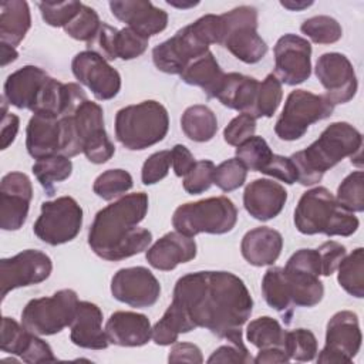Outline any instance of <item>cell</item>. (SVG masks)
I'll return each instance as SVG.
<instances>
[{"label": "cell", "instance_id": "obj_1", "mask_svg": "<svg viewBox=\"0 0 364 364\" xmlns=\"http://www.w3.org/2000/svg\"><path fill=\"white\" fill-rule=\"evenodd\" d=\"M172 301L178 303L195 328L202 327L219 338L246 348L242 326L253 310L245 282L230 272L202 270L178 279Z\"/></svg>", "mask_w": 364, "mask_h": 364}, {"label": "cell", "instance_id": "obj_2", "mask_svg": "<svg viewBox=\"0 0 364 364\" xmlns=\"http://www.w3.org/2000/svg\"><path fill=\"white\" fill-rule=\"evenodd\" d=\"M148 203L145 192H135L98 210L88 230L91 250L109 262H119L144 252L152 242V233L138 225L148 212Z\"/></svg>", "mask_w": 364, "mask_h": 364}, {"label": "cell", "instance_id": "obj_3", "mask_svg": "<svg viewBox=\"0 0 364 364\" xmlns=\"http://www.w3.org/2000/svg\"><path fill=\"white\" fill-rule=\"evenodd\" d=\"M361 145L363 136L351 124H330L313 144L290 156L297 169V182L303 186L320 182L323 175L344 158L350 156L353 161L355 155L360 156Z\"/></svg>", "mask_w": 364, "mask_h": 364}, {"label": "cell", "instance_id": "obj_4", "mask_svg": "<svg viewBox=\"0 0 364 364\" xmlns=\"http://www.w3.org/2000/svg\"><path fill=\"white\" fill-rule=\"evenodd\" d=\"M360 225L354 212L341 206L324 186L306 191L294 209V226L303 235L351 236Z\"/></svg>", "mask_w": 364, "mask_h": 364}, {"label": "cell", "instance_id": "obj_5", "mask_svg": "<svg viewBox=\"0 0 364 364\" xmlns=\"http://www.w3.org/2000/svg\"><path fill=\"white\" fill-rule=\"evenodd\" d=\"M168 129V111L155 100L124 107L115 115V136L129 151H142L161 142Z\"/></svg>", "mask_w": 364, "mask_h": 364}, {"label": "cell", "instance_id": "obj_6", "mask_svg": "<svg viewBox=\"0 0 364 364\" xmlns=\"http://www.w3.org/2000/svg\"><path fill=\"white\" fill-rule=\"evenodd\" d=\"M237 222V209L226 196H212L178 206L172 216L176 232L193 237L199 233L223 235Z\"/></svg>", "mask_w": 364, "mask_h": 364}, {"label": "cell", "instance_id": "obj_7", "mask_svg": "<svg viewBox=\"0 0 364 364\" xmlns=\"http://www.w3.org/2000/svg\"><path fill=\"white\" fill-rule=\"evenodd\" d=\"M222 41L230 54L245 64L259 63L267 53L266 41L257 33V10L253 6H239L220 14Z\"/></svg>", "mask_w": 364, "mask_h": 364}, {"label": "cell", "instance_id": "obj_8", "mask_svg": "<svg viewBox=\"0 0 364 364\" xmlns=\"http://www.w3.org/2000/svg\"><path fill=\"white\" fill-rule=\"evenodd\" d=\"M333 111L334 104L326 95L294 90L286 98L274 132L282 141H296L307 132L311 124L331 117Z\"/></svg>", "mask_w": 364, "mask_h": 364}, {"label": "cell", "instance_id": "obj_9", "mask_svg": "<svg viewBox=\"0 0 364 364\" xmlns=\"http://www.w3.org/2000/svg\"><path fill=\"white\" fill-rule=\"evenodd\" d=\"M78 296L71 289H63L53 296L30 300L21 311V324L37 336H53L71 326Z\"/></svg>", "mask_w": 364, "mask_h": 364}, {"label": "cell", "instance_id": "obj_10", "mask_svg": "<svg viewBox=\"0 0 364 364\" xmlns=\"http://www.w3.org/2000/svg\"><path fill=\"white\" fill-rule=\"evenodd\" d=\"M82 226V208L71 196H60L41 203L33 232L50 246L64 245L77 237Z\"/></svg>", "mask_w": 364, "mask_h": 364}, {"label": "cell", "instance_id": "obj_11", "mask_svg": "<svg viewBox=\"0 0 364 364\" xmlns=\"http://www.w3.org/2000/svg\"><path fill=\"white\" fill-rule=\"evenodd\" d=\"M291 304L299 307H314L324 296L320 280L321 264L316 249H300L294 252L283 267Z\"/></svg>", "mask_w": 364, "mask_h": 364}, {"label": "cell", "instance_id": "obj_12", "mask_svg": "<svg viewBox=\"0 0 364 364\" xmlns=\"http://www.w3.org/2000/svg\"><path fill=\"white\" fill-rule=\"evenodd\" d=\"M73 124L82 154L92 164H104L115 154V146L104 127V111L94 101H84L73 114Z\"/></svg>", "mask_w": 364, "mask_h": 364}, {"label": "cell", "instance_id": "obj_13", "mask_svg": "<svg viewBox=\"0 0 364 364\" xmlns=\"http://www.w3.org/2000/svg\"><path fill=\"white\" fill-rule=\"evenodd\" d=\"M361 330L354 311L341 310L331 316L326 328V344L317 357L321 364H348L361 347Z\"/></svg>", "mask_w": 364, "mask_h": 364}, {"label": "cell", "instance_id": "obj_14", "mask_svg": "<svg viewBox=\"0 0 364 364\" xmlns=\"http://www.w3.org/2000/svg\"><path fill=\"white\" fill-rule=\"evenodd\" d=\"M53 262L48 255L36 249L23 250L13 257L0 260V287L1 301L18 287L38 284L50 277Z\"/></svg>", "mask_w": 364, "mask_h": 364}, {"label": "cell", "instance_id": "obj_15", "mask_svg": "<svg viewBox=\"0 0 364 364\" xmlns=\"http://www.w3.org/2000/svg\"><path fill=\"white\" fill-rule=\"evenodd\" d=\"M208 51L209 46L199 37L192 24H188L154 47L152 61L162 73L181 74L192 60Z\"/></svg>", "mask_w": 364, "mask_h": 364}, {"label": "cell", "instance_id": "obj_16", "mask_svg": "<svg viewBox=\"0 0 364 364\" xmlns=\"http://www.w3.org/2000/svg\"><path fill=\"white\" fill-rule=\"evenodd\" d=\"M71 71L98 101L112 100L121 90L119 73L94 51L85 50L75 54L71 61Z\"/></svg>", "mask_w": 364, "mask_h": 364}, {"label": "cell", "instance_id": "obj_17", "mask_svg": "<svg viewBox=\"0 0 364 364\" xmlns=\"http://www.w3.org/2000/svg\"><path fill=\"white\" fill-rule=\"evenodd\" d=\"M114 299L131 307L146 309L161 296V284L154 273L144 266L119 269L111 279Z\"/></svg>", "mask_w": 364, "mask_h": 364}, {"label": "cell", "instance_id": "obj_18", "mask_svg": "<svg viewBox=\"0 0 364 364\" xmlns=\"http://www.w3.org/2000/svg\"><path fill=\"white\" fill-rule=\"evenodd\" d=\"M274 75L280 82L297 85L311 74V46L297 34L282 36L274 46Z\"/></svg>", "mask_w": 364, "mask_h": 364}, {"label": "cell", "instance_id": "obj_19", "mask_svg": "<svg viewBox=\"0 0 364 364\" xmlns=\"http://www.w3.org/2000/svg\"><path fill=\"white\" fill-rule=\"evenodd\" d=\"M316 77L326 90V97L336 104L351 101L357 92V75L351 61L341 53H324L316 63Z\"/></svg>", "mask_w": 364, "mask_h": 364}, {"label": "cell", "instance_id": "obj_20", "mask_svg": "<svg viewBox=\"0 0 364 364\" xmlns=\"http://www.w3.org/2000/svg\"><path fill=\"white\" fill-rule=\"evenodd\" d=\"M33 186L23 172H9L0 182V228L18 230L27 220Z\"/></svg>", "mask_w": 364, "mask_h": 364}, {"label": "cell", "instance_id": "obj_21", "mask_svg": "<svg viewBox=\"0 0 364 364\" xmlns=\"http://www.w3.org/2000/svg\"><path fill=\"white\" fill-rule=\"evenodd\" d=\"M114 17L129 28L149 38L164 31L168 26V13L145 0H114L109 1Z\"/></svg>", "mask_w": 364, "mask_h": 364}, {"label": "cell", "instance_id": "obj_22", "mask_svg": "<svg viewBox=\"0 0 364 364\" xmlns=\"http://www.w3.org/2000/svg\"><path fill=\"white\" fill-rule=\"evenodd\" d=\"M286 200L287 191L273 179H255L243 192V206L246 212L262 222L276 218L283 210Z\"/></svg>", "mask_w": 364, "mask_h": 364}, {"label": "cell", "instance_id": "obj_23", "mask_svg": "<svg viewBox=\"0 0 364 364\" xmlns=\"http://www.w3.org/2000/svg\"><path fill=\"white\" fill-rule=\"evenodd\" d=\"M48 77L40 67L24 65L7 77L3 87V98L16 108L33 112Z\"/></svg>", "mask_w": 364, "mask_h": 364}, {"label": "cell", "instance_id": "obj_24", "mask_svg": "<svg viewBox=\"0 0 364 364\" xmlns=\"http://www.w3.org/2000/svg\"><path fill=\"white\" fill-rule=\"evenodd\" d=\"M196 242L193 237L185 236L179 232H169L159 237L148 250V263L158 270L169 272L178 264L191 262L196 257Z\"/></svg>", "mask_w": 364, "mask_h": 364}, {"label": "cell", "instance_id": "obj_25", "mask_svg": "<svg viewBox=\"0 0 364 364\" xmlns=\"http://www.w3.org/2000/svg\"><path fill=\"white\" fill-rule=\"evenodd\" d=\"M70 328V338L77 347L104 350L109 346L105 328L102 330V311L95 303L78 301Z\"/></svg>", "mask_w": 364, "mask_h": 364}, {"label": "cell", "instance_id": "obj_26", "mask_svg": "<svg viewBox=\"0 0 364 364\" xmlns=\"http://www.w3.org/2000/svg\"><path fill=\"white\" fill-rule=\"evenodd\" d=\"M105 333L111 344L119 347H141L151 340L152 327L145 314L115 311L105 324Z\"/></svg>", "mask_w": 364, "mask_h": 364}, {"label": "cell", "instance_id": "obj_27", "mask_svg": "<svg viewBox=\"0 0 364 364\" xmlns=\"http://www.w3.org/2000/svg\"><path fill=\"white\" fill-rule=\"evenodd\" d=\"M283 249L282 233L267 226H259L245 233L240 252L245 260L256 267L273 264Z\"/></svg>", "mask_w": 364, "mask_h": 364}, {"label": "cell", "instance_id": "obj_28", "mask_svg": "<svg viewBox=\"0 0 364 364\" xmlns=\"http://www.w3.org/2000/svg\"><path fill=\"white\" fill-rule=\"evenodd\" d=\"M26 148L34 159L60 154V118L33 114L26 129Z\"/></svg>", "mask_w": 364, "mask_h": 364}, {"label": "cell", "instance_id": "obj_29", "mask_svg": "<svg viewBox=\"0 0 364 364\" xmlns=\"http://www.w3.org/2000/svg\"><path fill=\"white\" fill-rule=\"evenodd\" d=\"M259 81L253 77L240 74V73H228L223 77L222 85L216 94V100L222 105L250 114Z\"/></svg>", "mask_w": 364, "mask_h": 364}, {"label": "cell", "instance_id": "obj_30", "mask_svg": "<svg viewBox=\"0 0 364 364\" xmlns=\"http://www.w3.org/2000/svg\"><path fill=\"white\" fill-rule=\"evenodd\" d=\"M179 75L183 82L202 88L208 98H216L225 73L222 71L213 53L209 50L203 55L192 60Z\"/></svg>", "mask_w": 364, "mask_h": 364}, {"label": "cell", "instance_id": "obj_31", "mask_svg": "<svg viewBox=\"0 0 364 364\" xmlns=\"http://www.w3.org/2000/svg\"><path fill=\"white\" fill-rule=\"evenodd\" d=\"M31 27V13L24 0H4L0 3V43L18 46Z\"/></svg>", "mask_w": 364, "mask_h": 364}, {"label": "cell", "instance_id": "obj_32", "mask_svg": "<svg viewBox=\"0 0 364 364\" xmlns=\"http://www.w3.org/2000/svg\"><path fill=\"white\" fill-rule=\"evenodd\" d=\"M192 330H195V326L185 310L178 303L172 301L164 316L154 324L151 338L158 346H171L178 341L179 334L189 333Z\"/></svg>", "mask_w": 364, "mask_h": 364}, {"label": "cell", "instance_id": "obj_33", "mask_svg": "<svg viewBox=\"0 0 364 364\" xmlns=\"http://www.w3.org/2000/svg\"><path fill=\"white\" fill-rule=\"evenodd\" d=\"M183 134L193 142H208L218 132V119L215 112L202 104L188 107L181 117Z\"/></svg>", "mask_w": 364, "mask_h": 364}, {"label": "cell", "instance_id": "obj_34", "mask_svg": "<svg viewBox=\"0 0 364 364\" xmlns=\"http://www.w3.org/2000/svg\"><path fill=\"white\" fill-rule=\"evenodd\" d=\"M33 173L46 189L48 196L54 195L55 183L68 179L73 173V162L68 156L57 154L37 159L33 165Z\"/></svg>", "mask_w": 364, "mask_h": 364}, {"label": "cell", "instance_id": "obj_35", "mask_svg": "<svg viewBox=\"0 0 364 364\" xmlns=\"http://www.w3.org/2000/svg\"><path fill=\"white\" fill-rule=\"evenodd\" d=\"M338 284L353 297H364V249L357 247L337 267Z\"/></svg>", "mask_w": 364, "mask_h": 364}, {"label": "cell", "instance_id": "obj_36", "mask_svg": "<svg viewBox=\"0 0 364 364\" xmlns=\"http://www.w3.org/2000/svg\"><path fill=\"white\" fill-rule=\"evenodd\" d=\"M262 294L264 301L279 313L290 311L291 300L283 267H269L262 280Z\"/></svg>", "mask_w": 364, "mask_h": 364}, {"label": "cell", "instance_id": "obj_37", "mask_svg": "<svg viewBox=\"0 0 364 364\" xmlns=\"http://www.w3.org/2000/svg\"><path fill=\"white\" fill-rule=\"evenodd\" d=\"M283 98L282 82L274 74H267L266 78L259 82L255 102L250 111V115L255 118H270L277 111Z\"/></svg>", "mask_w": 364, "mask_h": 364}, {"label": "cell", "instance_id": "obj_38", "mask_svg": "<svg viewBox=\"0 0 364 364\" xmlns=\"http://www.w3.org/2000/svg\"><path fill=\"white\" fill-rule=\"evenodd\" d=\"M246 337L249 343L257 348L282 347L284 330L276 318L270 316H263L252 320L247 324Z\"/></svg>", "mask_w": 364, "mask_h": 364}, {"label": "cell", "instance_id": "obj_39", "mask_svg": "<svg viewBox=\"0 0 364 364\" xmlns=\"http://www.w3.org/2000/svg\"><path fill=\"white\" fill-rule=\"evenodd\" d=\"M282 348L290 360L311 361L317 355V338L307 328H294L284 331Z\"/></svg>", "mask_w": 364, "mask_h": 364}, {"label": "cell", "instance_id": "obj_40", "mask_svg": "<svg viewBox=\"0 0 364 364\" xmlns=\"http://www.w3.org/2000/svg\"><path fill=\"white\" fill-rule=\"evenodd\" d=\"M132 176L125 169H108L97 176L92 191L104 200H112L125 195L132 188Z\"/></svg>", "mask_w": 364, "mask_h": 364}, {"label": "cell", "instance_id": "obj_41", "mask_svg": "<svg viewBox=\"0 0 364 364\" xmlns=\"http://www.w3.org/2000/svg\"><path fill=\"white\" fill-rule=\"evenodd\" d=\"M273 152L262 136H250L236 146V158L250 171L262 172L270 162Z\"/></svg>", "mask_w": 364, "mask_h": 364}, {"label": "cell", "instance_id": "obj_42", "mask_svg": "<svg viewBox=\"0 0 364 364\" xmlns=\"http://www.w3.org/2000/svg\"><path fill=\"white\" fill-rule=\"evenodd\" d=\"M303 34H306L316 44H333L343 36L340 23L330 16H313L303 21L300 26Z\"/></svg>", "mask_w": 364, "mask_h": 364}, {"label": "cell", "instance_id": "obj_43", "mask_svg": "<svg viewBox=\"0 0 364 364\" xmlns=\"http://www.w3.org/2000/svg\"><path fill=\"white\" fill-rule=\"evenodd\" d=\"M337 202L351 212L364 210V173L354 171L348 173L337 189Z\"/></svg>", "mask_w": 364, "mask_h": 364}, {"label": "cell", "instance_id": "obj_44", "mask_svg": "<svg viewBox=\"0 0 364 364\" xmlns=\"http://www.w3.org/2000/svg\"><path fill=\"white\" fill-rule=\"evenodd\" d=\"M101 24L98 13L92 7L82 4L78 14L64 27V31L74 40L90 43L98 33Z\"/></svg>", "mask_w": 364, "mask_h": 364}, {"label": "cell", "instance_id": "obj_45", "mask_svg": "<svg viewBox=\"0 0 364 364\" xmlns=\"http://www.w3.org/2000/svg\"><path fill=\"white\" fill-rule=\"evenodd\" d=\"M84 3L68 0V1H41L38 9L46 24L51 27H65L81 10Z\"/></svg>", "mask_w": 364, "mask_h": 364}, {"label": "cell", "instance_id": "obj_46", "mask_svg": "<svg viewBox=\"0 0 364 364\" xmlns=\"http://www.w3.org/2000/svg\"><path fill=\"white\" fill-rule=\"evenodd\" d=\"M246 176L247 168L237 158H230L215 168L213 183L223 192H232L245 183Z\"/></svg>", "mask_w": 364, "mask_h": 364}, {"label": "cell", "instance_id": "obj_47", "mask_svg": "<svg viewBox=\"0 0 364 364\" xmlns=\"http://www.w3.org/2000/svg\"><path fill=\"white\" fill-rule=\"evenodd\" d=\"M31 337V331H28L23 324H18L14 318L4 316L1 320V351L21 355L27 343Z\"/></svg>", "mask_w": 364, "mask_h": 364}, {"label": "cell", "instance_id": "obj_48", "mask_svg": "<svg viewBox=\"0 0 364 364\" xmlns=\"http://www.w3.org/2000/svg\"><path fill=\"white\" fill-rule=\"evenodd\" d=\"M149 38L141 36L135 30L125 27L117 31L115 36V55L121 60H134L145 53Z\"/></svg>", "mask_w": 364, "mask_h": 364}, {"label": "cell", "instance_id": "obj_49", "mask_svg": "<svg viewBox=\"0 0 364 364\" xmlns=\"http://www.w3.org/2000/svg\"><path fill=\"white\" fill-rule=\"evenodd\" d=\"M215 164L209 159L196 161L193 168L183 176V189L189 195H199L208 191L213 183Z\"/></svg>", "mask_w": 364, "mask_h": 364}, {"label": "cell", "instance_id": "obj_50", "mask_svg": "<svg viewBox=\"0 0 364 364\" xmlns=\"http://www.w3.org/2000/svg\"><path fill=\"white\" fill-rule=\"evenodd\" d=\"M172 165L171 151H158L146 158L141 171V181L144 185H154L162 181Z\"/></svg>", "mask_w": 364, "mask_h": 364}, {"label": "cell", "instance_id": "obj_51", "mask_svg": "<svg viewBox=\"0 0 364 364\" xmlns=\"http://www.w3.org/2000/svg\"><path fill=\"white\" fill-rule=\"evenodd\" d=\"M255 131H256V118L247 112H242L226 125L223 131V138L226 144L232 146H237L247 138L253 136Z\"/></svg>", "mask_w": 364, "mask_h": 364}, {"label": "cell", "instance_id": "obj_52", "mask_svg": "<svg viewBox=\"0 0 364 364\" xmlns=\"http://www.w3.org/2000/svg\"><path fill=\"white\" fill-rule=\"evenodd\" d=\"M117 28L102 23L98 33L95 34V37L87 43L88 44V50L94 51L97 54H100L102 58L112 61L117 60L115 55V36H117Z\"/></svg>", "mask_w": 364, "mask_h": 364}, {"label": "cell", "instance_id": "obj_53", "mask_svg": "<svg viewBox=\"0 0 364 364\" xmlns=\"http://www.w3.org/2000/svg\"><path fill=\"white\" fill-rule=\"evenodd\" d=\"M317 252L321 260V276H331L347 255L346 246L336 240H327L321 243L317 247Z\"/></svg>", "mask_w": 364, "mask_h": 364}, {"label": "cell", "instance_id": "obj_54", "mask_svg": "<svg viewBox=\"0 0 364 364\" xmlns=\"http://www.w3.org/2000/svg\"><path fill=\"white\" fill-rule=\"evenodd\" d=\"M262 173L276 178L287 185H293L294 182H297V169L290 156L287 158L283 155L273 154L270 162L266 165Z\"/></svg>", "mask_w": 364, "mask_h": 364}, {"label": "cell", "instance_id": "obj_55", "mask_svg": "<svg viewBox=\"0 0 364 364\" xmlns=\"http://www.w3.org/2000/svg\"><path fill=\"white\" fill-rule=\"evenodd\" d=\"M20 358L27 364H40V363H50L57 360L50 344L46 343L43 338H40L34 333H31L27 347L24 348Z\"/></svg>", "mask_w": 364, "mask_h": 364}, {"label": "cell", "instance_id": "obj_56", "mask_svg": "<svg viewBox=\"0 0 364 364\" xmlns=\"http://www.w3.org/2000/svg\"><path fill=\"white\" fill-rule=\"evenodd\" d=\"M208 363H253V358L250 357L247 348H242L230 343L218 347L208 358Z\"/></svg>", "mask_w": 364, "mask_h": 364}, {"label": "cell", "instance_id": "obj_57", "mask_svg": "<svg viewBox=\"0 0 364 364\" xmlns=\"http://www.w3.org/2000/svg\"><path fill=\"white\" fill-rule=\"evenodd\" d=\"M169 363H203L202 351L196 344L192 343H175L168 355Z\"/></svg>", "mask_w": 364, "mask_h": 364}, {"label": "cell", "instance_id": "obj_58", "mask_svg": "<svg viewBox=\"0 0 364 364\" xmlns=\"http://www.w3.org/2000/svg\"><path fill=\"white\" fill-rule=\"evenodd\" d=\"M171 159H172V168L176 176L182 178L185 176L195 165V158L192 152L182 144H176L171 151Z\"/></svg>", "mask_w": 364, "mask_h": 364}, {"label": "cell", "instance_id": "obj_59", "mask_svg": "<svg viewBox=\"0 0 364 364\" xmlns=\"http://www.w3.org/2000/svg\"><path fill=\"white\" fill-rule=\"evenodd\" d=\"M20 119L16 114L4 112L1 117V131H0V146L1 149L9 148L16 139V135L18 132Z\"/></svg>", "mask_w": 364, "mask_h": 364}, {"label": "cell", "instance_id": "obj_60", "mask_svg": "<svg viewBox=\"0 0 364 364\" xmlns=\"http://www.w3.org/2000/svg\"><path fill=\"white\" fill-rule=\"evenodd\" d=\"M290 361L289 355L282 347H266L259 348L257 355L253 358L256 364H270V363H287Z\"/></svg>", "mask_w": 364, "mask_h": 364}, {"label": "cell", "instance_id": "obj_61", "mask_svg": "<svg viewBox=\"0 0 364 364\" xmlns=\"http://www.w3.org/2000/svg\"><path fill=\"white\" fill-rule=\"evenodd\" d=\"M17 57H18V53H17L16 47L0 43V64H1V67H6L7 64L16 61Z\"/></svg>", "mask_w": 364, "mask_h": 364}, {"label": "cell", "instance_id": "obj_62", "mask_svg": "<svg viewBox=\"0 0 364 364\" xmlns=\"http://www.w3.org/2000/svg\"><path fill=\"white\" fill-rule=\"evenodd\" d=\"M280 4L290 10V11H301L307 7H310L313 4V1H304V0H299V1H294V0H284V1H280Z\"/></svg>", "mask_w": 364, "mask_h": 364}, {"label": "cell", "instance_id": "obj_63", "mask_svg": "<svg viewBox=\"0 0 364 364\" xmlns=\"http://www.w3.org/2000/svg\"><path fill=\"white\" fill-rule=\"evenodd\" d=\"M169 6L172 7H176V9H191V7H195L199 4V1H175V0H168L166 1Z\"/></svg>", "mask_w": 364, "mask_h": 364}]
</instances>
